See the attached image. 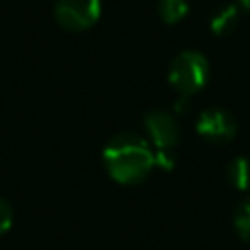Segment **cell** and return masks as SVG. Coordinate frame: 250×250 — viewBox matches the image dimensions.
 <instances>
[{
  "label": "cell",
  "mask_w": 250,
  "mask_h": 250,
  "mask_svg": "<svg viewBox=\"0 0 250 250\" xmlns=\"http://www.w3.org/2000/svg\"><path fill=\"white\" fill-rule=\"evenodd\" d=\"M238 4H240V8H244V10L250 12V0H238Z\"/></svg>",
  "instance_id": "cell-11"
},
{
  "label": "cell",
  "mask_w": 250,
  "mask_h": 250,
  "mask_svg": "<svg viewBox=\"0 0 250 250\" xmlns=\"http://www.w3.org/2000/svg\"><path fill=\"white\" fill-rule=\"evenodd\" d=\"M234 230L242 240L250 242V197H246L234 211Z\"/></svg>",
  "instance_id": "cell-9"
},
{
  "label": "cell",
  "mask_w": 250,
  "mask_h": 250,
  "mask_svg": "<svg viewBox=\"0 0 250 250\" xmlns=\"http://www.w3.org/2000/svg\"><path fill=\"white\" fill-rule=\"evenodd\" d=\"M100 12V0H57L55 4V20L66 31H84L92 27Z\"/></svg>",
  "instance_id": "cell-3"
},
{
  "label": "cell",
  "mask_w": 250,
  "mask_h": 250,
  "mask_svg": "<svg viewBox=\"0 0 250 250\" xmlns=\"http://www.w3.org/2000/svg\"><path fill=\"white\" fill-rule=\"evenodd\" d=\"M188 0H158V16L166 23H178L188 16Z\"/></svg>",
  "instance_id": "cell-8"
},
{
  "label": "cell",
  "mask_w": 250,
  "mask_h": 250,
  "mask_svg": "<svg viewBox=\"0 0 250 250\" xmlns=\"http://www.w3.org/2000/svg\"><path fill=\"white\" fill-rule=\"evenodd\" d=\"M236 21H238V10L234 6H223L211 18V31L215 35H227L236 27Z\"/></svg>",
  "instance_id": "cell-7"
},
{
  "label": "cell",
  "mask_w": 250,
  "mask_h": 250,
  "mask_svg": "<svg viewBox=\"0 0 250 250\" xmlns=\"http://www.w3.org/2000/svg\"><path fill=\"white\" fill-rule=\"evenodd\" d=\"M197 135L209 143H227L236 133V119L221 107H209L197 117Z\"/></svg>",
  "instance_id": "cell-5"
},
{
  "label": "cell",
  "mask_w": 250,
  "mask_h": 250,
  "mask_svg": "<svg viewBox=\"0 0 250 250\" xmlns=\"http://www.w3.org/2000/svg\"><path fill=\"white\" fill-rule=\"evenodd\" d=\"M227 178L234 188L248 189L250 188V158L246 156L232 158L227 166Z\"/></svg>",
  "instance_id": "cell-6"
},
{
  "label": "cell",
  "mask_w": 250,
  "mask_h": 250,
  "mask_svg": "<svg viewBox=\"0 0 250 250\" xmlns=\"http://www.w3.org/2000/svg\"><path fill=\"white\" fill-rule=\"evenodd\" d=\"M146 135L156 150H174L180 141V127L172 113L164 109H152L145 115Z\"/></svg>",
  "instance_id": "cell-4"
},
{
  "label": "cell",
  "mask_w": 250,
  "mask_h": 250,
  "mask_svg": "<svg viewBox=\"0 0 250 250\" xmlns=\"http://www.w3.org/2000/svg\"><path fill=\"white\" fill-rule=\"evenodd\" d=\"M207 78H209V62L197 51H184L170 64L168 80L172 88L178 90L182 96H191L197 90H201Z\"/></svg>",
  "instance_id": "cell-2"
},
{
  "label": "cell",
  "mask_w": 250,
  "mask_h": 250,
  "mask_svg": "<svg viewBox=\"0 0 250 250\" xmlns=\"http://www.w3.org/2000/svg\"><path fill=\"white\" fill-rule=\"evenodd\" d=\"M102 158L107 174L123 186L143 182L156 164V154L148 141L135 133H121L113 137L105 145Z\"/></svg>",
  "instance_id": "cell-1"
},
{
  "label": "cell",
  "mask_w": 250,
  "mask_h": 250,
  "mask_svg": "<svg viewBox=\"0 0 250 250\" xmlns=\"http://www.w3.org/2000/svg\"><path fill=\"white\" fill-rule=\"evenodd\" d=\"M12 221H14V211H12L10 203L4 197H0V234H4L6 230H10Z\"/></svg>",
  "instance_id": "cell-10"
}]
</instances>
